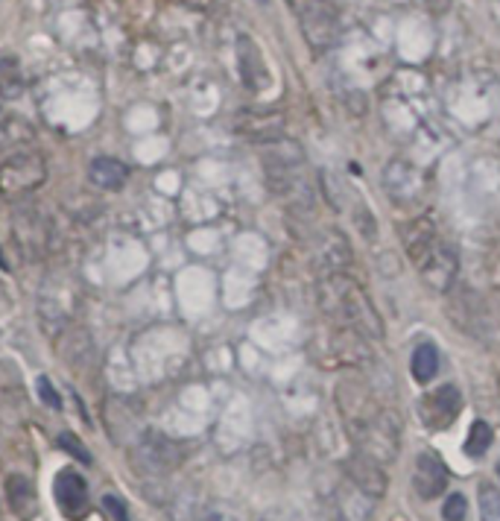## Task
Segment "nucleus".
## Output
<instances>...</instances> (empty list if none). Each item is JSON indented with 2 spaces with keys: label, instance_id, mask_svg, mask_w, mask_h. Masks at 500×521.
Here are the masks:
<instances>
[{
  "label": "nucleus",
  "instance_id": "23",
  "mask_svg": "<svg viewBox=\"0 0 500 521\" xmlns=\"http://www.w3.org/2000/svg\"><path fill=\"white\" fill-rule=\"evenodd\" d=\"M0 270H4V272H9V260H6L4 250H0Z\"/></svg>",
  "mask_w": 500,
  "mask_h": 521
},
{
  "label": "nucleus",
  "instance_id": "22",
  "mask_svg": "<svg viewBox=\"0 0 500 521\" xmlns=\"http://www.w3.org/2000/svg\"><path fill=\"white\" fill-rule=\"evenodd\" d=\"M12 94H15V89H9L6 80L0 77V118H4V106H6V100H9Z\"/></svg>",
  "mask_w": 500,
  "mask_h": 521
},
{
  "label": "nucleus",
  "instance_id": "7",
  "mask_svg": "<svg viewBox=\"0 0 500 521\" xmlns=\"http://www.w3.org/2000/svg\"><path fill=\"white\" fill-rule=\"evenodd\" d=\"M448 466L442 463V457L436 451H421L416 460V475H412V487L421 495V498H439L448 489Z\"/></svg>",
  "mask_w": 500,
  "mask_h": 521
},
{
  "label": "nucleus",
  "instance_id": "10",
  "mask_svg": "<svg viewBox=\"0 0 500 521\" xmlns=\"http://www.w3.org/2000/svg\"><path fill=\"white\" fill-rule=\"evenodd\" d=\"M89 179L103 191H120L129 179V167L123 165L120 158L111 156H99L89 165Z\"/></svg>",
  "mask_w": 500,
  "mask_h": 521
},
{
  "label": "nucleus",
  "instance_id": "6",
  "mask_svg": "<svg viewBox=\"0 0 500 521\" xmlns=\"http://www.w3.org/2000/svg\"><path fill=\"white\" fill-rule=\"evenodd\" d=\"M53 498L59 510L71 521H82L91 513V498H89V483L73 469H61L53 480Z\"/></svg>",
  "mask_w": 500,
  "mask_h": 521
},
{
  "label": "nucleus",
  "instance_id": "19",
  "mask_svg": "<svg viewBox=\"0 0 500 521\" xmlns=\"http://www.w3.org/2000/svg\"><path fill=\"white\" fill-rule=\"evenodd\" d=\"M203 521H241L231 510H226V507H211V510L203 516Z\"/></svg>",
  "mask_w": 500,
  "mask_h": 521
},
{
  "label": "nucleus",
  "instance_id": "5",
  "mask_svg": "<svg viewBox=\"0 0 500 521\" xmlns=\"http://www.w3.org/2000/svg\"><path fill=\"white\" fill-rule=\"evenodd\" d=\"M459 411H462V395L454 384H442V387L421 395L419 402V416L424 422V428L430 431H448L457 422Z\"/></svg>",
  "mask_w": 500,
  "mask_h": 521
},
{
  "label": "nucleus",
  "instance_id": "17",
  "mask_svg": "<svg viewBox=\"0 0 500 521\" xmlns=\"http://www.w3.org/2000/svg\"><path fill=\"white\" fill-rule=\"evenodd\" d=\"M103 510L115 521H129V510H127V504H123L120 495H106V498H103Z\"/></svg>",
  "mask_w": 500,
  "mask_h": 521
},
{
  "label": "nucleus",
  "instance_id": "24",
  "mask_svg": "<svg viewBox=\"0 0 500 521\" xmlns=\"http://www.w3.org/2000/svg\"><path fill=\"white\" fill-rule=\"evenodd\" d=\"M497 478H500V463H497Z\"/></svg>",
  "mask_w": 500,
  "mask_h": 521
},
{
  "label": "nucleus",
  "instance_id": "3",
  "mask_svg": "<svg viewBox=\"0 0 500 521\" xmlns=\"http://www.w3.org/2000/svg\"><path fill=\"white\" fill-rule=\"evenodd\" d=\"M407 252L410 260L416 264L421 272V279L436 290H448L457 279V252L451 243H445L439 234H436L430 220H419L412 223L407 232Z\"/></svg>",
  "mask_w": 500,
  "mask_h": 521
},
{
  "label": "nucleus",
  "instance_id": "18",
  "mask_svg": "<svg viewBox=\"0 0 500 521\" xmlns=\"http://www.w3.org/2000/svg\"><path fill=\"white\" fill-rule=\"evenodd\" d=\"M39 399L47 404V407H53V411H59L61 407V399H59V393L53 390V384H50V378H39Z\"/></svg>",
  "mask_w": 500,
  "mask_h": 521
},
{
  "label": "nucleus",
  "instance_id": "4",
  "mask_svg": "<svg viewBox=\"0 0 500 521\" xmlns=\"http://www.w3.org/2000/svg\"><path fill=\"white\" fill-rule=\"evenodd\" d=\"M47 182V165L39 153L18 150L0 161V196L4 200H21L33 191H39Z\"/></svg>",
  "mask_w": 500,
  "mask_h": 521
},
{
  "label": "nucleus",
  "instance_id": "12",
  "mask_svg": "<svg viewBox=\"0 0 500 521\" xmlns=\"http://www.w3.org/2000/svg\"><path fill=\"white\" fill-rule=\"evenodd\" d=\"M492 442H495V431L489 422H483L477 419L474 425L468 428V437H466V454L474 457V460H480V457L492 449Z\"/></svg>",
  "mask_w": 500,
  "mask_h": 521
},
{
  "label": "nucleus",
  "instance_id": "21",
  "mask_svg": "<svg viewBox=\"0 0 500 521\" xmlns=\"http://www.w3.org/2000/svg\"><path fill=\"white\" fill-rule=\"evenodd\" d=\"M260 521H305V518H298L296 513H287V510H272V513H267Z\"/></svg>",
  "mask_w": 500,
  "mask_h": 521
},
{
  "label": "nucleus",
  "instance_id": "8",
  "mask_svg": "<svg viewBox=\"0 0 500 521\" xmlns=\"http://www.w3.org/2000/svg\"><path fill=\"white\" fill-rule=\"evenodd\" d=\"M345 471H348V478L360 487V492H366L369 498H381V495L386 492V475L381 471L378 460H372V457L354 454L352 460H348Z\"/></svg>",
  "mask_w": 500,
  "mask_h": 521
},
{
  "label": "nucleus",
  "instance_id": "1",
  "mask_svg": "<svg viewBox=\"0 0 500 521\" xmlns=\"http://www.w3.org/2000/svg\"><path fill=\"white\" fill-rule=\"evenodd\" d=\"M336 404H340L352 440L360 445V454L378 463L395 460L398 442H401V422L390 407L381 404L366 387L352 381H345L336 390Z\"/></svg>",
  "mask_w": 500,
  "mask_h": 521
},
{
  "label": "nucleus",
  "instance_id": "20",
  "mask_svg": "<svg viewBox=\"0 0 500 521\" xmlns=\"http://www.w3.org/2000/svg\"><path fill=\"white\" fill-rule=\"evenodd\" d=\"M191 6H196V9H203V12H211V9H220V6H226L229 0H187Z\"/></svg>",
  "mask_w": 500,
  "mask_h": 521
},
{
  "label": "nucleus",
  "instance_id": "16",
  "mask_svg": "<svg viewBox=\"0 0 500 521\" xmlns=\"http://www.w3.org/2000/svg\"><path fill=\"white\" fill-rule=\"evenodd\" d=\"M59 449H65L71 457H73V460H80V463H85V466H89L91 463V454H89V449H85V445L77 440V437H73V433H59Z\"/></svg>",
  "mask_w": 500,
  "mask_h": 521
},
{
  "label": "nucleus",
  "instance_id": "2",
  "mask_svg": "<svg viewBox=\"0 0 500 521\" xmlns=\"http://www.w3.org/2000/svg\"><path fill=\"white\" fill-rule=\"evenodd\" d=\"M319 305L336 326L354 331L366 340L383 337V319L378 308L369 299V293L343 272H331L319 281Z\"/></svg>",
  "mask_w": 500,
  "mask_h": 521
},
{
  "label": "nucleus",
  "instance_id": "13",
  "mask_svg": "<svg viewBox=\"0 0 500 521\" xmlns=\"http://www.w3.org/2000/svg\"><path fill=\"white\" fill-rule=\"evenodd\" d=\"M33 132L24 120H12V118H0V147H15L21 141H30Z\"/></svg>",
  "mask_w": 500,
  "mask_h": 521
},
{
  "label": "nucleus",
  "instance_id": "15",
  "mask_svg": "<svg viewBox=\"0 0 500 521\" xmlns=\"http://www.w3.org/2000/svg\"><path fill=\"white\" fill-rule=\"evenodd\" d=\"M466 516H468L466 495H459V492L448 495V501H445V507H442V518H445V521H466Z\"/></svg>",
  "mask_w": 500,
  "mask_h": 521
},
{
  "label": "nucleus",
  "instance_id": "11",
  "mask_svg": "<svg viewBox=\"0 0 500 521\" xmlns=\"http://www.w3.org/2000/svg\"><path fill=\"white\" fill-rule=\"evenodd\" d=\"M410 369H412V378L419 384H430L439 372V349L428 340V343H419L416 352L410 357Z\"/></svg>",
  "mask_w": 500,
  "mask_h": 521
},
{
  "label": "nucleus",
  "instance_id": "14",
  "mask_svg": "<svg viewBox=\"0 0 500 521\" xmlns=\"http://www.w3.org/2000/svg\"><path fill=\"white\" fill-rule=\"evenodd\" d=\"M480 518L500 521V489H495L492 483H483L480 487Z\"/></svg>",
  "mask_w": 500,
  "mask_h": 521
},
{
  "label": "nucleus",
  "instance_id": "9",
  "mask_svg": "<svg viewBox=\"0 0 500 521\" xmlns=\"http://www.w3.org/2000/svg\"><path fill=\"white\" fill-rule=\"evenodd\" d=\"M6 501L21 521H33L39 516V495L27 475H9L6 480Z\"/></svg>",
  "mask_w": 500,
  "mask_h": 521
}]
</instances>
